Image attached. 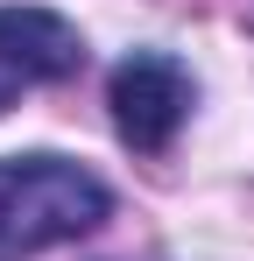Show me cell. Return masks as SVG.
I'll list each match as a JSON object with an SVG mask.
<instances>
[{"label":"cell","mask_w":254,"mask_h":261,"mask_svg":"<svg viewBox=\"0 0 254 261\" xmlns=\"http://www.w3.org/2000/svg\"><path fill=\"white\" fill-rule=\"evenodd\" d=\"M106 106H113V134L134 155H163L198 106V78L169 49H127L106 78Z\"/></svg>","instance_id":"7a4b0ae2"},{"label":"cell","mask_w":254,"mask_h":261,"mask_svg":"<svg viewBox=\"0 0 254 261\" xmlns=\"http://www.w3.org/2000/svg\"><path fill=\"white\" fill-rule=\"evenodd\" d=\"M85 71V36L57 7H0V113L21 92L64 85Z\"/></svg>","instance_id":"3957f363"},{"label":"cell","mask_w":254,"mask_h":261,"mask_svg":"<svg viewBox=\"0 0 254 261\" xmlns=\"http://www.w3.org/2000/svg\"><path fill=\"white\" fill-rule=\"evenodd\" d=\"M113 212V191L71 155H0V261H29L85 240Z\"/></svg>","instance_id":"6da1fadb"}]
</instances>
